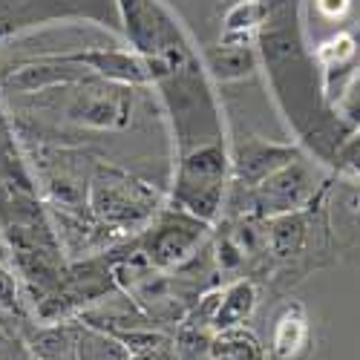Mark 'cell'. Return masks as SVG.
<instances>
[{"label":"cell","mask_w":360,"mask_h":360,"mask_svg":"<svg viewBox=\"0 0 360 360\" xmlns=\"http://www.w3.org/2000/svg\"><path fill=\"white\" fill-rule=\"evenodd\" d=\"M0 311L4 314H20V294H18V280L9 268L0 262Z\"/></svg>","instance_id":"cell-20"},{"label":"cell","mask_w":360,"mask_h":360,"mask_svg":"<svg viewBox=\"0 0 360 360\" xmlns=\"http://www.w3.org/2000/svg\"><path fill=\"white\" fill-rule=\"evenodd\" d=\"M115 4L124 35L133 52H139L141 58H156L165 46L185 38V29L159 0H115Z\"/></svg>","instance_id":"cell-7"},{"label":"cell","mask_w":360,"mask_h":360,"mask_svg":"<svg viewBox=\"0 0 360 360\" xmlns=\"http://www.w3.org/2000/svg\"><path fill=\"white\" fill-rule=\"evenodd\" d=\"M257 52L251 46H214L205 52V70L211 78L228 84V81H243L257 70Z\"/></svg>","instance_id":"cell-15"},{"label":"cell","mask_w":360,"mask_h":360,"mask_svg":"<svg viewBox=\"0 0 360 360\" xmlns=\"http://www.w3.org/2000/svg\"><path fill=\"white\" fill-rule=\"evenodd\" d=\"M294 159H300L297 144H277V141H265L257 136H248L231 147L233 179L243 188H257L271 173L291 165Z\"/></svg>","instance_id":"cell-10"},{"label":"cell","mask_w":360,"mask_h":360,"mask_svg":"<svg viewBox=\"0 0 360 360\" xmlns=\"http://www.w3.org/2000/svg\"><path fill=\"white\" fill-rule=\"evenodd\" d=\"M349 6V0H317V12L328 20H335L338 15H343V9Z\"/></svg>","instance_id":"cell-23"},{"label":"cell","mask_w":360,"mask_h":360,"mask_svg":"<svg viewBox=\"0 0 360 360\" xmlns=\"http://www.w3.org/2000/svg\"><path fill=\"white\" fill-rule=\"evenodd\" d=\"M243 259H245L243 245H239L233 236H222L219 245H217V262H219L222 271H236V268L243 265Z\"/></svg>","instance_id":"cell-21"},{"label":"cell","mask_w":360,"mask_h":360,"mask_svg":"<svg viewBox=\"0 0 360 360\" xmlns=\"http://www.w3.org/2000/svg\"><path fill=\"white\" fill-rule=\"evenodd\" d=\"M257 309V285L251 280H236L219 294V306L214 314V332L233 326H245L251 311Z\"/></svg>","instance_id":"cell-16"},{"label":"cell","mask_w":360,"mask_h":360,"mask_svg":"<svg viewBox=\"0 0 360 360\" xmlns=\"http://www.w3.org/2000/svg\"><path fill=\"white\" fill-rule=\"evenodd\" d=\"M165 110L170 115L173 133L179 139V153L222 139V115L217 110L211 84H207L205 61H193L156 81Z\"/></svg>","instance_id":"cell-2"},{"label":"cell","mask_w":360,"mask_h":360,"mask_svg":"<svg viewBox=\"0 0 360 360\" xmlns=\"http://www.w3.org/2000/svg\"><path fill=\"white\" fill-rule=\"evenodd\" d=\"M207 357H231V360H265L268 349L262 346V340L251 332L248 326H233V328H222L214 332L211 340V352Z\"/></svg>","instance_id":"cell-18"},{"label":"cell","mask_w":360,"mask_h":360,"mask_svg":"<svg viewBox=\"0 0 360 360\" xmlns=\"http://www.w3.org/2000/svg\"><path fill=\"white\" fill-rule=\"evenodd\" d=\"M231 176V147L225 139L196 144L185 153H179L170 202L179 211L196 217L199 222L214 225L222 214Z\"/></svg>","instance_id":"cell-1"},{"label":"cell","mask_w":360,"mask_h":360,"mask_svg":"<svg viewBox=\"0 0 360 360\" xmlns=\"http://www.w3.org/2000/svg\"><path fill=\"white\" fill-rule=\"evenodd\" d=\"M306 236H309V225L303 214L300 211L280 214V217H271V225H268V248L280 259H291L303 251Z\"/></svg>","instance_id":"cell-17"},{"label":"cell","mask_w":360,"mask_h":360,"mask_svg":"<svg viewBox=\"0 0 360 360\" xmlns=\"http://www.w3.org/2000/svg\"><path fill=\"white\" fill-rule=\"evenodd\" d=\"M207 360H231V357H207Z\"/></svg>","instance_id":"cell-24"},{"label":"cell","mask_w":360,"mask_h":360,"mask_svg":"<svg viewBox=\"0 0 360 360\" xmlns=\"http://www.w3.org/2000/svg\"><path fill=\"white\" fill-rule=\"evenodd\" d=\"M268 352L274 360H309L311 354V320L303 303H285L274 323H271V340Z\"/></svg>","instance_id":"cell-13"},{"label":"cell","mask_w":360,"mask_h":360,"mask_svg":"<svg viewBox=\"0 0 360 360\" xmlns=\"http://www.w3.org/2000/svg\"><path fill=\"white\" fill-rule=\"evenodd\" d=\"M61 58L72 64L86 67L93 75L130 84V86H144L150 84V70L147 61L139 52H122V49H81V52H58Z\"/></svg>","instance_id":"cell-12"},{"label":"cell","mask_w":360,"mask_h":360,"mask_svg":"<svg viewBox=\"0 0 360 360\" xmlns=\"http://www.w3.org/2000/svg\"><path fill=\"white\" fill-rule=\"evenodd\" d=\"M311 191H314L311 170L306 159L300 156L291 165L271 173L257 188H251V196H254V207L262 217H280V214L300 211L303 202L311 196Z\"/></svg>","instance_id":"cell-9"},{"label":"cell","mask_w":360,"mask_h":360,"mask_svg":"<svg viewBox=\"0 0 360 360\" xmlns=\"http://www.w3.org/2000/svg\"><path fill=\"white\" fill-rule=\"evenodd\" d=\"M159 193L122 167L96 165L89 176V217L110 231H133L159 214Z\"/></svg>","instance_id":"cell-3"},{"label":"cell","mask_w":360,"mask_h":360,"mask_svg":"<svg viewBox=\"0 0 360 360\" xmlns=\"http://www.w3.org/2000/svg\"><path fill=\"white\" fill-rule=\"evenodd\" d=\"M86 67L72 64L67 58H61L58 52H44L38 58L26 64L12 67L4 78H0V93H6L12 98L18 96H44L49 89H61V86H72L84 78H89Z\"/></svg>","instance_id":"cell-8"},{"label":"cell","mask_w":360,"mask_h":360,"mask_svg":"<svg viewBox=\"0 0 360 360\" xmlns=\"http://www.w3.org/2000/svg\"><path fill=\"white\" fill-rule=\"evenodd\" d=\"M72 338H75V354L78 360H130V349L118 340L115 335L93 323H70Z\"/></svg>","instance_id":"cell-14"},{"label":"cell","mask_w":360,"mask_h":360,"mask_svg":"<svg viewBox=\"0 0 360 360\" xmlns=\"http://www.w3.org/2000/svg\"><path fill=\"white\" fill-rule=\"evenodd\" d=\"M335 162H340V167H343L346 173H352L354 179H360V136H357V139H349V141L340 147V153H338Z\"/></svg>","instance_id":"cell-22"},{"label":"cell","mask_w":360,"mask_h":360,"mask_svg":"<svg viewBox=\"0 0 360 360\" xmlns=\"http://www.w3.org/2000/svg\"><path fill=\"white\" fill-rule=\"evenodd\" d=\"M44 176V191L55 211H61L70 219H84L89 214V182L75 170V165L58 153V159H41L38 162Z\"/></svg>","instance_id":"cell-11"},{"label":"cell","mask_w":360,"mask_h":360,"mask_svg":"<svg viewBox=\"0 0 360 360\" xmlns=\"http://www.w3.org/2000/svg\"><path fill=\"white\" fill-rule=\"evenodd\" d=\"M207 228L211 225L199 222L179 207H170L165 214H156L153 225L139 236V248L153 268H176L196 254Z\"/></svg>","instance_id":"cell-6"},{"label":"cell","mask_w":360,"mask_h":360,"mask_svg":"<svg viewBox=\"0 0 360 360\" xmlns=\"http://www.w3.org/2000/svg\"><path fill=\"white\" fill-rule=\"evenodd\" d=\"M357 52V46H354V41L349 38V35H338V38H332L326 46H320V61L328 67V70H335V67H343L349 58Z\"/></svg>","instance_id":"cell-19"},{"label":"cell","mask_w":360,"mask_h":360,"mask_svg":"<svg viewBox=\"0 0 360 360\" xmlns=\"http://www.w3.org/2000/svg\"><path fill=\"white\" fill-rule=\"evenodd\" d=\"M64 118L84 130L122 133L136 115V86L89 75L72 86H64Z\"/></svg>","instance_id":"cell-4"},{"label":"cell","mask_w":360,"mask_h":360,"mask_svg":"<svg viewBox=\"0 0 360 360\" xmlns=\"http://www.w3.org/2000/svg\"><path fill=\"white\" fill-rule=\"evenodd\" d=\"M115 0H0V41H9L32 26L67 18H86L104 26H115Z\"/></svg>","instance_id":"cell-5"}]
</instances>
